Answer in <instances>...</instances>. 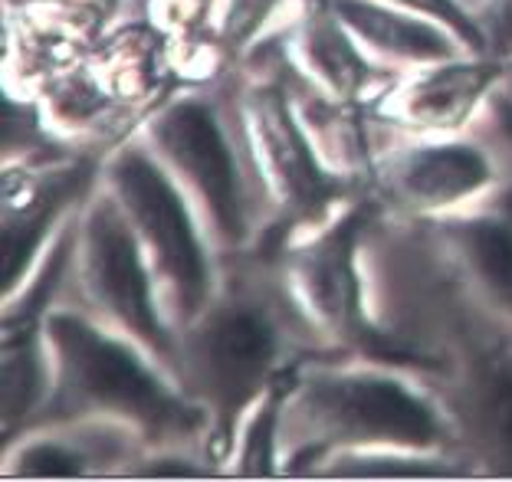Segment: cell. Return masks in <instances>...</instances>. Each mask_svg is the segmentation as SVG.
I'll list each match as a JSON object with an SVG mask.
<instances>
[{"label": "cell", "instance_id": "9c48e42d", "mask_svg": "<svg viewBox=\"0 0 512 482\" xmlns=\"http://www.w3.org/2000/svg\"><path fill=\"white\" fill-rule=\"evenodd\" d=\"M503 184V161L480 132L401 135L378 151L371 197L388 217H440L496 201Z\"/></svg>", "mask_w": 512, "mask_h": 482}, {"label": "cell", "instance_id": "5b68a950", "mask_svg": "<svg viewBox=\"0 0 512 482\" xmlns=\"http://www.w3.org/2000/svg\"><path fill=\"white\" fill-rule=\"evenodd\" d=\"M381 214L384 210L375 197L345 204L335 217L296 233L283 246L279 273L322 351L440 378L447 371L444 358L381 325L368 309L365 253Z\"/></svg>", "mask_w": 512, "mask_h": 482}, {"label": "cell", "instance_id": "52a82bcc", "mask_svg": "<svg viewBox=\"0 0 512 482\" xmlns=\"http://www.w3.org/2000/svg\"><path fill=\"white\" fill-rule=\"evenodd\" d=\"M99 181L132 223L155 276L165 322L178 335L211 302L220 282V256L191 197L151 155L138 132L102 161Z\"/></svg>", "mask_w": 512, "mask_h": 482}, {"label": "cell", "instance_id": "6da1fadb", "mask_svg": "<svg viewBox=\"0 0 512 482\" xmlns=\"http://www.w3.org/2000/svg\"><path fill=\"white\" fill-rule=\"evenodd\" d=\"M174 378L204 410V456L227 469L240 420L276 374L322 351L279 273V253L247 246L220 260L211 302L181 328Z\"/></svg>", "mask_w": 512, "mask_h": 482}, {"label": "cell", "instance_id": "e0dca14e", "mask_svg": "<svg viewBox=\"0 0 512 482\" xmlns=\"http://www.w3.org/2000/svg\"><path fill=\"white\" fill-rule=\"evenodd\" d=\"M135 17L168 43L184 89L220 86L240 66L217 33V0H135Z\"/></svg>", "mask_w": 512, "mask_h": 482}, {"label": "cell", "instance_id": "3957f363", "mask_svg": "<svg viewBox=\"0 0 512 482\" xmlns=\"http://www.w3.org/2000/svg\"><path fill=\"white\" fill-rule=\"evenodd\" d=\"M43 328L53 361V391L30 430L106 420L132 430L148 450L204 453V410L155 355L63 302L46 312Z\"/></svg>", "mask_w": 512, "mask_h": 482}, {"label": "cell", "instance_id": "277c9868", "mask_svg": "<svg viewBox=\"0 0 512 482\" xmlns=\"http://www.w3.org/2000/svg\"><path fill=\"white\" fill-rule=\"evenodd\" d=\"M224 96L256 201L250 246L283 253L296 233L319 227L358 197H371L339 178L312 145L289 99L283 56L273 37H263L243 56L224 79Z\"/></svg>", "mask_w": 512, "mask_h": 482}, {"label": "cell", "instance_id": "8fae6325", "mask_svg": "<svg viewBox=\"0 0 512 482\" xmlns=\"http://www.w3.org/2000/svg\"><path fill=\"white\" fill-rule=\"evenodd\" d=\"M506 73V60L493 53H460L453 60L404 69L371 92L368 115L394 135H463Z\"/></svg>", "mask_w": 512, "mask_h": 482}, {"label": "cell", "instance_id": "ac0fdd59", "mask_svg": "<svg viewBox=\"0 0 512 482\" xmlns=\"http://www.w3.org/2000/svg\"><path fill=\"white\" fill-rule=\"evenodd\" d=\"M46 319L4 322V355H0V401H4V443L17 440L40 420L53 391V361L46 345Z\"/></svg>", "mask_w": 512, "mask_h": 482}, {"label": "cell", "instance_id": "7402d4cb", "mask_svg": "<svg viewBox=\"0 0 512 482\" xmlns=\"http://www.w3.org/2000/svg\"><path fill=\"white\" fill-rule=\"evenodd\" d=\"M473 14L480 20L486 50L506 60L512 53V0H476Z\"/></svg>", "mask_w": 512, "mask_h": 482}, {"label": "cell", "instance_id": "7a4b0ae2", "mask_svg": "<svg viewBox=\"0 0 512 482\" xmlns=\"http://www.w3.org/2000/svg\"><path fill=\"white\" fill-rule=\"evenodd\" d=\"M358 450L457 456V430L424 374L348 355H309L283 407L279 473L312 476L332 453Z\"/></svg>", "mask_w": 512, "mask_h": 482}, {"label": "cell", "instance_id": "cb8c5ba5", "mask_svg": "<svg viewBox=\"0 0 512 482\" xmlns=\"http://www.w3.org/2000/svg\"><path fill=\"white\" fill-rule=\"evenodd\" d=\"M506 66H509V73H506V82H509V86H512V53L506 56Z\"/></svg>", "mask_w": 512, "mask_h": 482}, {"label": "cell", "instance_id": "30bf717a", "mask_svg": "<svg viewBox=\"0 0 512 482\" xmlns=\"http://www.w3.org/2000/svg\"><path fill=\"white\" fill-rule=\"evenodd\" d=\"M102 161L96 151H46L4 161L0 243H4V302L27 286L56 233L96 191Z\"/></svg>", "mask_w": 512, "mask_h": 482}, {"label": "cell", "instance_id": "7c38bea8", "mask_svg": "<svg viewBox=\"0 0 512 482\" xmlns=\"http://www.w3.org/2000/svg\"><path fill=\"white\" fill-rule=\"evenodd\" d=\"M115 17L96 0H4V92L33 99L89 63Z\"/></svg>", "mask_w": 512, "mask_h": 482}, {"label": "cell", "instance_id": "44dd1931", "mask_svg": "<svg viewBox=\"0 0 512 482\" xmlns=\"http://www.w3.org/2000/svg\"><path fill=\"white\" fill-rule=\"evenodd\" d=\"M394 7L414 10V14H424L430 20L444 23L460 37V43L467 46L470 53H490L486 50V37L480 30V20L473 14V4H463V0H388Z\"/></svg>", "mask_w": 512, "mask_h": 482}, {"label": "cell", "instance_id": "2e32d148", "mask_svg": "<svg viewBox=\"0 0 512 482\" xmlns=\"http://www.w3.org/2000/svg\"><path fill=\"white\" fill-rule=\"evenodd\" d=\"M283 73H286L289 99L296 105V115L306 125L322 161L339 178L352 181L365 194H371V178H375V161L381 148L375 145L378 125L371 122L368 102H345V99L322 96L319 89L302 82L286 60H283Z\"/></svg>", "mask_w": 512, "mask_h": 482}, {"label": "cell", "instance_id": "5bb4252c", "mask_svg": "<svg viewBox=\"0 0 512 482\" xmlns=\"http://www.w3.org/2000/svg\"><path fill=\"white\" fill-rule=\"evenodd\" d=\"M86 69L115 105L138 115L142 122L174 92L184 89L171 66L168 43L138 17L112 23L92 50Z\"/></svg>", "mask_w": 512, "mask_h": 482}, {"label": "cell", "instance_id": "603a6c76", "mask_svg": "<svg viewBox=\"0 0 512 482\" xmlns=\"http://www.w3.org/2000/svg\"><path fill=\"white\" fill-rule=\"evenodd\" d=\"M96 4H102V7H106L112 17H119V10H122V4H125V0H96Z\"/></svg>", "mask_w": 512, "mask_h": 482}, {"label": "cell", "instance_id": "ffe728a7", "mask_svg": "<svg viewBox=\"0 0 512 482\" xmlns=\"http://www.w3.org/2000/svg\"><path fill=\"white\" fill-rule=\"evenodd\" d=\"M286 7H293V0H217V33L227 53L243 63Z\"/></svg>", "mask_w": 512, "mask_h": 482}, {"label": "cell", "instance_id": "8992f818", "mask_svg": "<svg viewBox=\"0 0 512 482\" xmlns=\"http://www.w3.org/2000/svg\"><path fill=\"white\" fill-rule=\"evenodd\" d=\"M138 135L191 197L220 260L247 250L256 237V201L224 82L178 89L148 115Z\"/></svg>", "mask_w": 512, "mask_h": 482}, {"label": "cell", "instance_id": "4fadbf2b", "mask_svg": "<svg viewBox=\"0 0 512 482\" xmlns=\"http://www.w3.org/2000/svg\"><path fill=\"white\" fill-rule=\"evenodd\" d=\"M273 40L289 69L322 96L368 102L371 92L388 79L342 23L332 0H293Z\"/></svg>", "mask_w": 512, "mask_h": 482}, {"label": "cell", "instance_id": "d6986e66", "mask_svg": "<svg viewBox=\"0 0 512 482\" xmlns=\"http://www.w3.org/2000/svg\"><path fill=\"white\" fill-rule=\"evenodd\" d=\"M302 361H296L283 374H276L273 384L260 394V401L240 420L224 476H240V479L283 476L279 473V423H283V407L289 401V394H293Z\"/></svg>", "mask_w": 512, "mask_h": 482}, {"label": "cell", "instance_id": "d4e9b609", "mask_svg": "<svg viewBox=\"0 0 512 482\" xmlns=\"http://www.w3.org/2000/svg\"><path fill=\"white\" fill-rule=\"evenodd\" d=\"M473 4H476V0H473Z\"/></svg>", "mask_w": 512, "mask_h": 482}, {"label": "cell", "instance_id": "9a60e30c", "mask_svg": "<svg viewBox=\"0 0 512 482\" xmlns=\"http://www.w3.org/2000/svg\"><path fill=\"white\" fill-rule=\"evenodd\" d=\"M332 7L339 10L342 23L362 43V50L388 76L470 53L444 23L394 7L388 0H332Z\"/></svg>", "mask_w": 512, "mask_h": 482}, {"label": "cell", "instance_id": "ba28073f", "mask_svg": "<svg viewBox=\"0 0 512 482\" xmlns=\"http://www.w3.org/2000/svg\"><path fill=\"white\" fill-rule=\"evenodd\" d=\"M60 302L132 338L174 374L178 338L161 312L155 276L125 210L102 181L76 210V243Z\"/></svg>", "mask_w": 512, "mask_h": 482}]
</instances>
